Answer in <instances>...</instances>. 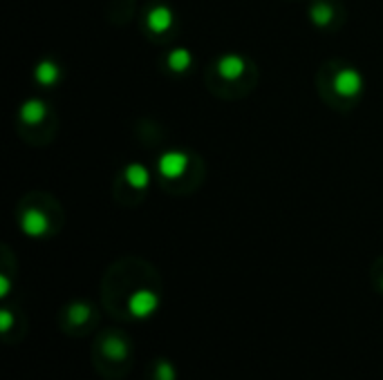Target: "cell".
Returning <instances> with one entry per match:
<instances>
[{"mask_svg":"<svg viewBox=\"0 0 383 380\" xmlns=\"http://www.w3.org/2000/svg\"><path fill=\"white\" fill-rule=\"evenodd\" d=\"M245 70H247V63L240 54H225V56L218 61V74L227 81L240 78L245 74Z\"/></svg>","mask_w":383,"mask_h":380,"instance_id":"cell-6","label":"cell"},{"mask_svg":"<svg viewBox=\"0 0 383 380\" xmlns=\"http://www.w3.org/2000/svg\"><path fill=\"white\" fill-rule=\"evenodd\" d=\"M21 229L25 235H30V237H43V235L50 231V220L45 213L39 211V208H30V211H25L21 217Z\"/></svg>","mask_w":383,"mask_h":380,"instance_id":"cell-4","label":"cell"},{"mask_svg":"<svg viewBox=\"0 0 383 380\" xmlns=\"http://www.w3.org/2000/svg\"><path fill=\"white\" fill-rule=\"evenodd\" d=\"M48 116V105L41 98H30L21 105V119L28 125H39L45 121Z\"/></svg>","mask_w":383,"mask_h":380,"instance_id":"cell-7","label":"cell"},{"mask_svg":"<svg viewBox=\"0 0 383 380\" xmlns=\"http://www.w3.org/2000/svg\"><path fill=\"white\" fill-rule=\"evenodd\" d=\"M59 76H61V70L54 61H43L37 65V70H34V78H37L41 85H54Z\"/></svg>","mask_w":383,"mask_h":380,"instance_id":"cell-10","label":"cell"},{"mask_svg":"<svg viewBox=\"0 0 383 380\" xmlns=\"http://www.w3.org/2000/svg\"><path fill=\"white\" fill-rule=\"evenodd\" d=\"M12 291V284H10V277L7 275H0V297H7Z\"/></svg>","mask_w":383,"mask_h":380,"instance_id":"cell-16","label":"cell"},{"mask_svg":"<svg viewBox=\"0 0 383 380\" xmlns=\"http://www.w3.org/2000/svg\"><path fill=\"white\" fill-rule=\"evenodd\" d=\"M103 354L108 356L114 363H121V360L128 358V342L121 340L119 336H110L103 340Z\"/></svg>","mask_w":383,"mask_h":380,"instance_id":"cell-9","label":"cell"},{"mask_svg":"<svg viewBox=\"0 0 383 380\" xmlns=\"http://www.w3.org/2000/svg\"><path fill=\"white\" fill-rule=\"evenodd\" d=\"M332 87L338 96L343 98H352L356 94H361L363 89V76L359 70L354 67H343L338 70L334 74V81H332Z\"/></svg>","mask_w":383,"mask_h":380,"instance_id":"cell-1","label":"cell"},{"mask_svg":"<svg viewBox=\"0 0 383 380\" xmlns=\"http://www.w3.org/2000/svg\"><path fill=\"white\" fill-rule=\"evenodd\" d=\"M189 164H191V159L186 152L171 150V152H164V155L159 157L157 168H159V173H162V177H166V179H180L186 173Z\"/></svg>","mask_w":383,"mask_h":380,"instance_id":"cell-3","label":"cell"},{"mask_svg":"<svg viewBox=\"0 0 383 380\" xmlns=\"http://www.w3.org/2000/svg\"><path fill=\"white\" fill-rule=\"evenodd\" d=\"M157 306H159V297L157 293L148 291V288H139V291H135L128 297V311L139 320L150 318L157 311Z\"/></svg>","mask_w":383,"mask_h":380,"instance_id":"cell-2","label":"cell"},{"mask_svg":"<svg viewBox=\"0 0 383 380\" xmlns=\"http://www.w3.org/2000/svg\"><path fill=\"white\" fill-rule=\"evenodd\" d=\"M381 286H383V279H381Z\"/></svg>","mask_w":383,"mask_h":380,"instance_id":"cell-17","label":"cell"},{"mask_svg":"<svg viewBox=\"0 0 383 380\" xmlns=\"http://www.w3.org/2000/svg\"><path fill=\"white\" fill-rule=\"evenodd\" d=\"M68 318L74 327H81V324H85L87 320H90V306L83 304V302L72 304L70 306V311H68Z\"/></svg>","mask_w":383,"mask_h":380,"instance_id":"cell-13","label":"cell"},{"mask_svg":"<svg viewBox=\"0 0 383 380\" xmlns=\"http://www.w3.org/2000/svg\"><path fill=\"white\" fill-rule=\"evenodd\" d=\"M175 367L168 363V360H159L157 369H155V380H175Z\"/></svg>","mask_w":383,"mask_h":380,"instance_id":"cell-14","label":"cell"},{"mask_svg":"<svg viewBox=\"0 0 383 380\" xmlns=\"http://www.w3.org/2000/svg\"><path fill=\"white\" fill-rule=\"evenodd\" d=\"M191 63H193V56L186 48H175L171 54H168V67L177 72V74H182V72L189 70Z\"/></svg>","mask_w":383,"mask_h":380,"instance_id":"cell-11","label":"cell"},{"mask_svg":"<svg viewBox=\"0 0 383 380\" xmlns=\"http://www.w3.org/2000/svg\"><path fill=\"white\" fill-rule=\"evenodd\" d=\"M12 324H14V315L10 311H0V329L7 333L12 329Z\"/></svg>","mask_w":383,"mask_h":380,"instance_id":"cell-15","label":"cell"},{"mask_svg":"<svg viewBox=\"0 0 383 380\" xmlns=\"http://www.w3.org/2000/svg\"><path fill=\"white\" fill-rule=\"evenodd\" d=\"M173 12L171 9H168L166 5H157V7H153L148 12V16H146V25H148V30L153 32V34H164V32H168L173 27Z\"/></svg>","mask_w":383,"mask_h":380,"instance_id":"cell-5","label":"cell"},{"mask_svg":"<svg viewBox=\"0 0 383 380\" xmlns=\"http://www.w3.org/2000/svg\"><path fill=\"white\" fill-rule=\"evenodd\" d=\"M123 177H126V182L135 188V190H144L150 184V173L146 166L141 164H130L126 170H123Z\"/></svg>","mask_w":383,"mask_h":380,"instance_id":"cell-8","label":"cell"},{"mask_svg":"<svg viewBox=\"0 0 383 380\" xmlns=\"http://www.w3.org/2000/svg\"><path fill=\"white\" fill-rule=\"evenodd\" d=\"M309 18L314 21L316 27H327L329 23L334 21V9H332V5H327V3H316L314 7H311Z\"/></svg>","mask_w":383,"mask_h":380,"instance_id":"cell-12","label":"cell"}]
</instances>
